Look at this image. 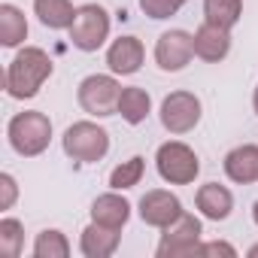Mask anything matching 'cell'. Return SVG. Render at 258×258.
I'll list each match as a JSON object with an SVG mask.
<instances>
[{"label":"cell","mask_w":258,"mask_h":258,"mask_svg":"<svg viewBox=\"0 0 258 258\" xmlns=\"http://www.w3.org/2000/svg\"><path fill=\"white\" fill-rule=\"evenodd\" d=\"M49 76H52V58L40 46H25L10 61L7 76H4V85H7L10 97L28 100V97H37L40 94V88L46 85Z\"/></svg>","instance_id":"obj_1"},{"label":"cell","mask_w":258,"mask_h":258,"mask_svg":"<svg viewBox=\"0 0 258 258\" xmlns=\"http://www.w3.org/2000/svg\"><path fill=\"white\" fill-rule=\"evenodd\" d=\"M7 137H10V146L22 158H37L52 143V121L40 109H25V112H19V115L10 118Z\"/></svg>","instance_id":"obj_2"},{"label":"cell","mask_w":258,"mask_h":258,"mask_svg":"<svg viewBox=\"0 0 258 258\" xmlns=\"http://www.w3.org/2000/svg\"><path fill=\"white\" fill-rule=\"evenodd\" d=\"M64 155L79 164H94L109 152V134L97 121H73L61 137Z\"/></svg>","instance_id":"obj_3"},{"label":"cell","mask_w":258,"mask_h":258,"mask_svg":"<svg viewBox=\"0 0 258 258\" xmlns=\"http://www.w3.org/2000/svg\"><path fill=\"white\" fill-rule=\"evenodd\" d=\"M155 167H158V176L164 182H170V185H188L201 173V161H198L195 149L179 143V140H170V143L158 146Z\"/></svg>","instance_id":"obj_4"},{"label":"cell","mask_w":258,"mask_h":258,"mask_svg":"<svg viewBox=\"0 0 258 258\" xmlns=\"http://www.w3.org/2000/svg\"><path fill=\"white\" fill-rule=\"evenodd\" d=\"M79 106L94 115V118H103V115H115L118 112V97H121V85L115 82V76H106V73H91L79 82Z\"/></svg>","instance_id":"obj_5"},{"label":"cell","mask_w":258,"mask_h":258,"mask_svg":"<svg viewBox=\"0 0 258 258\" xmlns=\"http://www.w3.org/2000/svg\"><path fill=\"white\" fill-rule=\"evenodd\" d=\"M109 37V13L100 4H85L76 10V22L70 28V43L79 52H97Z\"/></svg>","instance_id":"obj_6"},{"label":"cell","mask_w":258,"mask_h":258,"mask_svg":"<svg viewBox=\"0 0 258 258\" xmlns=\"http://www.w3.org/2000/svg\"><path fill=\"white\" fill-rule=\"evenodd\" d=\"M201 219L191 213H182L173 225L164 228L158 243V258H179V255H201Z\"/></svg>","instance_id":"obj_7"},{"label":"cell","mask_w":258,"mask_h":258,"mask_svg":"<svg viewBox=\"0 0 258 258\" xmlns=\"http://www.w3.org/2000/svg\"><path fill=\"white\" fill-rule=\"evenodd\" d=\"M201 121V100L191 91H170L161 100V124L170 134H188Z\"/></svg>","instance_id":"obj_8"},{"label":"cell","mask_w":258,"mask_h":258,"mask_svg":"<svg viewBox=\"0 0 258 258\" xmlns=\"http://www.w3.org/2000/svg\"><path fill=\"white\" fill-rule=\"evenodd\" d=\"M195 58V34L188 31H164L155 43V64L164 73H179Z\"/></svg>","instance_id":"obj_9"},{"label":"cell","mask_w":258,"mask_h":258,"mask_svg":"<svg viewBox=\"0 0 258 258\" xmlns=\"http://www.w3.org/2000/svg\"><path fill=\"white\" fill-rule=\"evenodd\" d=\"M182 201L173 195V191H164V188H152L140 198V219L152 228H167L173 225L179 216H182Z\"/></svg>","instance_id":"obj_10"},{"label":"cell","mask_w":258,"mask_h":258,"mask_svg":"<svg viewBox=\"0 0 258 258\" xmlns=\"http://www.w3.org/2000/svg\"><path fill=\"white\" fill-rule=\"evenodd\" d=\"M143 58H146V49L137 37H118L106 49V64L115 76H134L143 67Z\"/></svg>","instance_id":"obj_11"},{"label":"cell","mask_w":258,"mask_h":258,"mask_svg":"<svg viewBox=\"0 0 258 258\" xmlns=\"http://www.w3.org/2000/svg\"><path fill=\"white\" fill-rule=\"evenodd\" d=\"M228 52H231V31L228 28H219V25L204 22L195 31V55L201 61L219 64L222 58H228Z\"/></svg>","instance_id":"obj_12"},{"label":"cell","mask_w":258,"mask_h":258,"mask_svg":"<svg viewBox=\"0 0 258 258\" xmlns=\"http://www.w3.org/2000/svg\"><path fill=\"white\" fill-rule=\"evenodd\" d=\"M127 219H131V201L121 198L115 188L106 191V195H100V198H94V204H91V222L121 231L127 225Z\"/></svg>","instance_id":"obj_13"},{"label":"cell","mask_w":258,"mask_h":258,"mask_svg":"<svg viewBox=\"0 0 258 258\" xmlns=\"http://www.w3.org/2000/svg\"><path fill=\"white\" fill-rule=\"evenodd\" d=\"M225 173H228V179L237 182V185L258 182V146L243 143V146L231 149V152L225 155Z\"/></svg>","instance_id":"obj_14"},{"label":"cell","mask_w":258,"mask_h":258,"mask_svg":"<svg viewBox=\"0 0 258 258\" xmlns=\"http://www.w3.org/2000/svg\"><path fill=\"white\" fill-rule=\"evenodd\" d=\"M195 204H198V210H201L204 219L222 222V219H228L231 210H234V195H231L225 185H219V182H207V185L198 188Z\"/></svg>","instance_id":"obj_15"},{"label":"cell","mask_w":258,"mask_h":258,"mask_svg":"<svg viewBox=\"0 0 258 258\" xmlns=\"http://www.w3.org/2000/svg\"><path fill=\"white\" fill-rule=\"evenodd\" d=\"M118 228H106V225H97L91 222L82 234H79V249L85 258H109L115 249H118Z\"/></svg>","instance_id":"obj_16"},{"label":"cell","mask_w":258,"mask_h":258,"mask_svg":"<svg viewBox=\"0 0 258 258\" xmlns=\"http://www.w3.org/2000/svg\"><path fill=\"white\" fill-rule=\"evenodd\" d=\"M76 10L70 0H34V16L49 31H70L76 22Z\"/></svg>","instance_id":"obj_17"},{"label":"cell","mask_w":258,"mask_h":258,"mask_svg":"<svg viewBox=\"0 0 258 258\" xmlns=\"http://www.w3.org/2000/svg\"><path fill=\"white\" fill-rule=\"evenodd\" d=\"M149 109H152V97H149L146 88H140V85H127V88H121L118 115H121L127 124H140V121H146Z\"/></svg>","instance_id":"obj_18"},{"label":"cell","mask_w":258,"mask_h":258,"mask_svg":"<svg viewBox=\"0 0 258 258\" xmlns=\"http://www.w3.org/2000/svg\"><path fill=\"white\" fill-rule=\"evenodd\" d=\"M28 40V19L16 4L0 7V43L7 49H16Z\"/></svg>","instance_id":"obj_19"},{"label":"cell","mask_w":258,"mask_h":258,"mask_svg":"<svg viewBox=\"0 0 258 258\" xmlns=\"http://www.w3.org/2000/svg\"><path fill=\"white\" fill-rule=\"evenodd\" d=\"M243 16V0H204V22L219 28H234Z\"/></svg>","instance_id":"obj_20"},{"label":"cell","mask_w":258,"mask_h":258,"mask_svg":"<svg viewBox=\"0 0 258 258\" xmlns=\"http://www.w3.org/2000/svg\"><path fill=\"white\" fill-rule=\"evenodd\" d=\"M34 255L37 258H67L70 255V240L58 228H46L34 240Z\"/></svg>","instance_id":"obj_21"},{"label":"cell","mask_w":258,"mask_h":258,"mask_svg":"<svg viewBox=\"0 0 258 258\" xmlns=\"http://www.w3.org/2000/svg\"><path fill=\"white\" fill-rule=\"evenodd\" d=\"M143 170H146V161H143L140 155L127 158V161H121V164H118V167H112V173H109V188H115V191H124V188H134V185H140V179H143Z\"/></svg>","instance_id":"obj_22"},{"label":"cell","mask_w":258,"mask_h":258,"mask_svg":"<svg viewBox=\"0 0 258 258\" xmlns=\"http://www.w3.org/2000/svg\"><path fill=\"white\" fill-rule=\"evenodd\" d=\"M22 246H25V228H22V222L19 219H0V252L10 255V258H19Z\"/></svg>","instance_id":"obj_23"},{"label":"cell","mask_w":258,"mask_h":258,"mask_svg":"<svg viewBox=\"0 0 258 258\" xmlns=\"http://www.w3.org/2000/svg\"><path fill=\"white\" fill-rule=\"evenodd\" d=\"M185 4H188V0H140V10H143L149 19L161 22V19H170V16H176V13H179Z\"/></svg>","instance_id":"obj_24"},{"label":"cell","mask_w":258,"mask_h":258,"mask_svg":"<svg viewBox=\"0 0 258 258\" xmlns=\"http://www.w3.org/2000/svg\"><path fill=\"white\" fill-rule=\"evenodd\" d=\"M16 198H19L16 176L13 173H0V210H13Z\"/></svg>","instance_id":"obj_25"},{"label":"cell","mask_w":258,"mask_h":258,"mask_svg":"<svg viewBox=\"0 0 258 258\" xmlns=\"http://www.w3.org/2000/svg\"><path fill=\"white\" fill-rule=\"evenodd\" d=\"M201 255H228V258H234V255H237V249H234L231 243L213 240V243H201Z\"/></svg>","instance_id":"obj_26"},{"label":"cell","mask_w":258,"mask_h":258,"mask_svg":"<svg viewBox=\"0 0 258 258\" xmlns=\"http://www.w3.org/2000/svg\"><path fill=\"white\" fill-rule=\"evenodd\" d=\"M252 219H255V225H258V201L252 204Z\"/></svg>","instance_id":"obj_27"},{"label":"cell","mask_w":258,"mask_h":258,"mask_svg":"<svg viewBox=\"0 0 258 258\" xmlns=\"http://www.w3.org/2000/svg\"><path fill=\"white\" fill-rule=\"evenodd\" d=\"M249 258H258V243H255V246L249 249Z\"/></svg>","instance_id":"obj_28"},{"label":"cell","mask_w":258,"mask_h":258,"mask_svg":"<svg viewBox=\"0 0 258 258\" xmlns=\"http://www.w3.org/2000/svg\"><path fill=\"white\" fill-rule=\"evenodd\" d=\"M252 106H255V112H258V88H255V94H252Z\"/></svg>","instance_id":"obj_29"}]
</instances>
